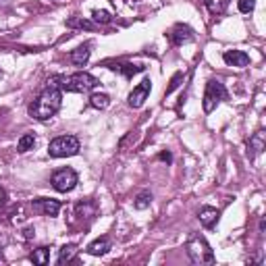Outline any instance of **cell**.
<instances>
[{"label": "cell", "mask_w": 266, "mask_h": 266, "mask_svg": "<svg viewBox=\"0 0 266 266\" xmlns=\"http://www.w3.org/2000/svg\"><path fill=\"white\" fill-rule=\"evenodd\" d=\"M61 104H63L61 90H56V87H46V90L29 104V114H32L36 121H48L61 111Z\"/></svg>", "instance_id": "obj_1"}, {"label": "cell", "mask_w": 266, "mask_h": 266, "mask_svg": "<svg viewBox=\"0 0 266 266\" xmlns=\"http://www.w3.org/2000/svg\"><path fill=\"white\" fill-rule=\"evenodd\" d=\"M98 83V79L94 75L79 71V73H73V75H54L48 79V87H56V90H63V92H75V94H85L94 90Z\"/></svg>", "instance_id": "obj_2"}, {"label": "cell", "mask_w": 266, "mask_h": 266, "mask_svg": "<svg viewBox=\"0 0 266 266\" xmlns=\"http://www.w3.org/2000/svg\"><path fill=\"white\" fill-rule=\"evenodd\" d=\"M185 250H187V256L191 258L193 264H206V262L210 264V262H214V254L210 250L208 241H206L202 235H193V237L187 241Z\"/></svg>", "instance_id": "obj_3"}, {"label": "cell", "mask_w": 266, "mask_h": 266, "mask_svg": "<svg viewBox=\"0 0 266 266\" xmlns=\"http://www.w3.org/2000/svg\"><path fill=\"white\" fill-rule=\"evenodd\" d=\"M79 152V140L75 135H61L54 137L48 146V154L52 158H67V156H75Z\"/></svg>", "instance_id": "obj_4"}, {"label": "cell", "mask_w": 266, "mask_h": 266, "mask_svg": "<svg viewBox=\"0 0 266 266\" xmlns=\"http://www.w3.org/2000/svg\"><path fill=\"white\" fill-rule=\"evenodd\" d=\"M223 100H227V90L219 79H210L204 92V113H212Z\"/></svg>", "instance_id": "obj_5"}, {"label": "cell", "mask_w": 266, "mask_h": 266, "mask_svg": "<svg viewBox=\"0 0 266 266\" xmlns=\"http://www.w3.org/2000/svg\"><path fill=\"white\" fill-rule=\"evenodd\" d=\"M77 181H79V177L77 173L71 169V166H65V169H58L52 177H50V183L56 191L61 193H67V191H73L77 187Z\"/></svg>", "instance_id": "obj_6"}, {"label": "cell", "mask_w": 266, "mask_h": 266, "mask_svg": "<svg viewBox=\"0 0 266 266\" xmlns=\"http://www.w3.org/2000/svg\"><path fill=\"white\" fill-rule=\"evenodd\" d=\"M150 92H152V79H150V77H144V79L131 90V94L127 96V104H129L131 108L144 106V102L148 100Z\"/></svg>", "instance_id": "obj_7"}, {"label": "cell", "mask_w": 266, "mask_h": 266, "mask_svg": "<svg viewBox=\"0 0 266 266\" xmlns=\"http://www.w3.org/2000/svg\"><path fill=\"white\" fill-rule=\"evenodd\" d=\"M32 210L42 216H56L58 210H61V202L52 198H38L32 202Z\"/></svg>", "instance_id": "obj_8"}, {"label": "cell", "mask_w": 266, "mask_h": 266, "mask_svg": "<svg viewBox=\"0 0 266 266\" xmlns=\"http://www.w3.org/2000/svg\"><path fill=\"white\" fill-rule=\"evenodd\" d=\"M169 38H171V42H173L175 46H183V44H190V42H193V29H191L190 25L177 23V25L171 29Z\"/></svg>", "instance_id": "obj_9"}, {"label": "cell", "mask_w": 266, "mask_h": 266, "mask_svg": "<svg viewBox=\"0 0 266 266\" xmlns=\"http://www.w3.org/2000/svg\"><path fill=\"white\" fill-rule=\"evenodd\" d=\"M223 61L229 65V67H237V69H243L250 65V54L243 52V50H227L223 54Z\"/></svg>", "instance_id": "obj_10"}, {"label": "cell", "mask_w": 266, "mask_h": 266, "mask_svg": "<svg viewBox=\"0 0 266 266\" xmlns=\"http://www.w3.org/2000/svg\"><path fill=\"white\" fill-rule=\"evenodd\" d=\"M219 216H221V212L216 208H210V206H204V208L198 212L200 225L204 227V229H212V227L219 223Z\"/></svg>", "instance_id": "obj_11"}, {"label": "cell", "mask_w": 266, "mask_h": 266, "mask_svg": "<svg viewBox=\"0 0 266 266\" xmlns=\"http://www.w3.org/2000/svg\"><path fill=\"white\" fill-rule=\"evenodd\" d=\"M264 146H266V133L264 131L254 133L250 137V142H248V154H250V158H256V156L264 150Z\"/></svg>", "instance_id": "obj_12"}, {"label": "cell", "mask_w": 266, "mask_h": 266, "mask_svg": "<svg viewBox=\"0 0 266 266\" xmlns=\"http://www.w3.org/2000/svg\"><path fill=\"white\" fill-rule=\"evenodd\" d=\"M87 61H90V44H83L71 52V63L75 67H83Z\"/></svg>", "instance_id": "obj_13"}, {"label": "cell", "mask_w": 266, "mask_h": 266, "mask_svg": "<svg viewBox=\"0 0 266 266\" xmlns=\"http://www.w3.org/2000/svg\"><path fill=\"white\" fill-rule=\"evenodd\" d=\"M108 250H111V241H108V237H100V239H96L87 245V254L90 256H104Z\"/></svg>", "instance_id": "obj_14"}, {"label": "cell", "mask_w": 266, "mask_h": 266, "mask_svg": "<svg viewBox=\"0 0 266 266\" xmlns=\"http://www.w3.org/2000/svg\"><path fill=\"white\" fill-rule=\"evenodd\" d=\"M96 204L90 202V200H85V202H79L77 204V208H75V214L79 216V219H92V216L96 214Z\"/></svg>", "instance_id": "obj_15"}, {"label": "cell", "mask_w": 266, "mask_h": 266, "mask_svg": "<svg viewBox=\"0 0 266 266\" xmlns=\"http://www.w3.org/2000/svg\"><path fill=\"white\" fill-rule=\"evenodd\" d=\"M34 146H36V135L34 133H23L21 137H19V142H17V152H29V150H34Z\"/></svg>", "instance_id": "obj_16"}, {"label": "cell", "mask_w": 266, "mask_h": 266, "mask_svg": "<svg viewBox=\"0 0 266 266\" xmlns=\"http://www.w3.org/2000/svg\"><path fill=\"white\" fill-rule=\"evenodd\" d=\"M75 256H77V248H75L73 243L63 245L61 252H58V264H69V262H73Z\"/></svg>", "instance_id": "obj_17"}, {"label": "cell", "mask_w": 266, "mask_h": 266, "mask_svg": "<svg viewBox=\"0 0 266 266\" xmlns=\"http://www.w3.org/2000/svg\"><path fill=\"white\" fill-rule=\"evenodd\" d=\"M113 71H119V73H123L125 77H133V75H137V73H144L146 67H144V65H114Z\"/></svg>", "instance_id": "obj_18"}, {"label": "cell", "mask_w": 266, "mask_h": 266, "mask_svg": "<svg viewBox=\"0 0 266 266\" xmlns=\"http://www.w3.org/2000/svg\"><path fill=\"white\" fill-rule=\"evenodd\" d=\"M204 4L212 15H221V13H225V8L229 6V0H204Z\"/></svg>", "instance_id": "obj_19"}, {"label": "cell", "mask_w": 266, "mask_h": 266, "mask_svg": "<svg viewBox=\"0 0 266 266\" xmlns=\"http://www.w3.org/2000/svg\"><path fill=\"white\" fill-rule=\"evenodd\" d=\"M48 260H50V250H48V248H38V250L32 252V262H34V264L46 266Z\"/></svg>", "instance_id": "obj_20"}, {"label": "cell", "mask_w": 266, "mask_h": 266, "mask_svg": "<svg viewBox=\"0 0 266 266\" xmlns=\"http://www.w3.org/2000/svg\"><path fill=\"white\" fill-rule=\"evenodd\" d=\"M90 104L94 108H98V111H104V108H108V104H111V98H108V94H92Z\"/></svg>", "instance_id": "obj_21"}, {"label": "cell", "mask_w": 266, "mask_h": 266, "mask_svg": "<svg viewBox=\"0 0 266 266\" xmlns=\"http://www.w3.org/2000/svg\"><path fill=\"white\" fill-rule=\"evenodd\" d=\"M150 204H152V193L150 191H144V193H140L135 198V202H133V206L137 210H146V208H150Z\"/></svg>", "instance_id": "obj_22"}, {"label": "cell", "mask_w": 266, "mask_h": 266, "mask_svg": "<svg viewBox=\"0 0 266 266\" xmlns=\"http://www.w3.org/2000/svg\"><path fill=\"white\" fill-rule=\"evenodd\" d=\"M67 27H77V29H94V23L92 21H85L81 17H71L67 21Z\"/></svg>", "instance_id": "obj_23"}, {"label": "cell", "mask_w": 266, "mask_h": 266, "mask_svg": "<svg viewBox=\"0 0 266 266\" xmlns=\"http://www.w3.org/2000/svg\"><path fill=\"white\" fill-rule=\"evenodd\" d=\"M92 19H94L96 23L106 25V23H111V21H113V15L108 13V11H100V8H94V11H92Z\"/></svg>", "instance_id": "obj_24"}, {"label": "cell", "mask_w": 266, "mask_h": 266, "mask_svg": "<svg viewBox=\"0 0 266 266\" xmlns=\"http://www.w3.org/2000/svg\"><path fill=\"white\" fill-rule=\"evenodd\" d=\"M181 81H183V73H181V71H179V73H175V75H173V79H171V85L166 87L164 96H171V94H173V92L177 90V87L181 85Z\"/></svg>", "instance_id": "obj_25"}, {"label": "cell", "mask_w": 266, "mask_h": 266, "mask_svg": "<svg viewBox=\"0 0 266 266\" xmlns=\"http://www.w3.org/2000/svg\"><path fill=\"white\" fill-rule=\"evenodd\" d=\"M237 6H239L241 13H252L256 8V0H239Z\"/></svg>", "instance_id": "obj_26"}, {"label": "cell", "mask_w": 266, "mask_h": 266, "mask_svg": "<svg viewBox=\"0 0 266 266\" xmlns=\"http://www.w3.org/2000/svg\"><path fill=\"white\" fill-rule=\"evenodd\" d=\"M158 160H162V162H173V156H171V152H160V154H158Z\"/></svg>", "instance_id": "obj_27"}, {"label": "cell", "mask_w": 266, "mask_h": 266, "mask_svg": "<svg viewBox=\"0 0 266 266\" xmlns=\"http://www.w3.org/2000/svg\"><path fill=\"white\" fill-rule=\"evenodd\" d=\"M2 202H4V190L0 187V204H2Z\"/></svg>", "instance_id": "obj_28"}, {"label": "cell", "mask_w": 266, "mask_h": 266, "mask_svg": "<svg viewBox=\"0 0 266 266\" xmlns=\"http://www.w3.org/2000/svg\"><path fill=\"white\" fill-rule=\"evenodd\" d=\"M2 75H4V73H2V71H0V79H2Z\"/></svg>", "instance_id": "obj_29"}]
</instances>
